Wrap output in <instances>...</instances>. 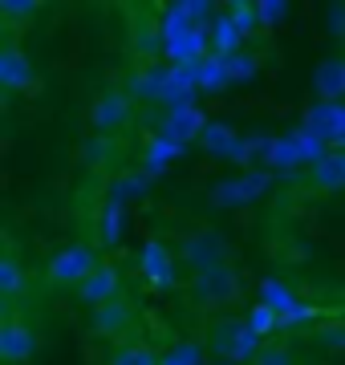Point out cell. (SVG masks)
Instances as JSON below:
<instances>
[{"label":"cell","mask_w":345,"mask_h":365,"mask_svg":"<svg viewBox=\"0 0 345 365\" xmlns=\"http://www.w3.org/2000/svg\"><path fill=\"white\" fill-rule=\"evenodd\" d=\"M175 252H179V264L191 268V276L212 272L220 264H232L227 260L232 244H227V235L220 232V227H195V232H187L183 240L175 244Z\"/></svg>","instance_id":"277c9868"},{"label":"cell","mask_w":345,"mask_h":365,"mask_svg":"<svg viewBox=\"0 0 345 365\" xmlns=\"http://www.w3.org/2000/svg\"><path fill=\"white\" fill-rule=\"evenodd\" d=\"M200 86L207 93H220L232 86V73H227V61L224 57H207V61H200Z\"/></svg>","instance_id":"d4e9b609"},{"label":"cell","mask_w":345,"mask_h":365,"mask_svg":"<svg viewBox=\"0 0 345 365\" xmlns=\"http://www.w3.org/2000/svg\"><path fill=\"white\" fill-rule=\"evenodd\" d=\"M207 126H212V122H207V114H203L195 102L175 106V110H167V118H163V134H167V138H175L179 146L203 138V130H207Z\"/></svg>","instance_id":"2e32d148"},{"label":"cell","mask_w":345,"mask_h":365,"mask_svg":"<svg viewBox=\"0 0 345 365\" xmlns=\"http://www.w3.org/2000/svg\"><path fill=\"white\" fill-rule=\"evenodd\" d=\"M29 292V272L25 264H21V256H16L13 244H4V256H0V297L4 300H16Z\"/></svg>","instance_id":"ac0fdd59"},{"label":"cell","mask_w":345,"mask_h":365,"mask_svg":"<svg viewBox=\"0 0 345 365\" xmlns=\"http://www.w3.org/2000/svg\"><path fill=\"white\" fill-rule=\"evenodd\" d=\"M329 37L333 41H345V0H337V4H329Z\"/></svg>","instance_id":"1f68e13d"},{"label":"cell","mask_w":345,"mask_h":365,"mask_svg":"<svg viewBox=\"0 0 345 365\" xmlns=\"http://www.w3.org/2000/svg\"><path fill=\"white\" fill-rule=\"evenodd\" d=\"M252 365H301V357H297L292 345H277V341H268Z\"/></svg>","instance_id":"f546056e"},{"label":"cell","mask_w":345,"mask_h":365,"mask_svg":"<svg viewBox=\"0 0 345 365\" xmlns=\"http://www.w3.org/2000/svg\"><path fill=\"white\" fill-rule=\"evenodd\" d=\"M134 321H138V304L130 297H118V300H110V304H102V309H93L86 317V333L98 341H126Z\"/></svg>","instance_id":"30bf717a"},{"label":"cell","mask_w":345,"mask_h":365,"mask_svg":"<svg viewBox=\"0 0 345 365\" xmlns=\"http://www.w3.org/2000/svg\"><path fill=\"white\" fill-rule=\"evenodd\" d=\"M98 264H102V256H98V248H93L90 240H69V244H61V248L45 260V284L57 288V292H66V288L78 292V288L93 276Z\"/></svg>","instance_id":"7a4b0ae2"},{"label":"cell","mask_w":345,"mask_h":365,"mask_svg":"<svg viewBox=\"0 0 345 365\" xmlns=\"http://www.w3.org/2000/svg\"><path fill=\"white\" fill-rule=\"evenodd\" d=\"M301 118H305V130L317 143H325L329 150L345 143V102H313L305 106Z\"/></svg>","instance_id":"7c38bea8"},{"label":"cell","mask_w":345,"mask_h":365,"mask_svg":"<svg viewBox=\"0 0 345 365\" xmlns=\"http://www.w3.org/2000/svg\"><path fill=\"white\" fill-rule=\"evenodd\" d=\"M200 361H203L200 341L183 337V341H175L171 349H163V361L159 365H200Z\"/></svg>","instance_id":"484cf974"},{"label":"cell","mask_w":345,"mask_h":365,"mask_svg":"<svg viewBox=\"0 0 345 365\" xmlns=\"http://www.w3.org/2000/svg\"><path fill=\"white\" fill-rule=\"evenodd\" d=\"M118 158V138H106V134H90L81 143V163L90 170H106L110 163Z\"/></svg>","instance_id":"44dd1931"},{"label":"cell","mask_w":345,"mask_h":365,"mask_svg":"<svg viewBox=\"0 0 345 365\" xmlns=\"http://www.w3.org/2000/svg\"><path fill=\"white\" fill-rule=\"evenodd\" d=\"M73 297H78L90 313L93 309H102V304H110V300H118L122 297V268L114 260H102L98 268H93V276L73 292Z\"/></svg>","instance_id":"5bb4252c"},{"label":"cell","mask_w":345,"mask_h":365,"mask_svg":"<svg viewBox=\"0 0 345 365\" xmlns=\"http://www.w3.org/2000/svg\"><path fill=\"white\" fill-rule=\"evenodd\" d=\"M41 16V0H0V21L9 29V37H13L16 29L33 25Z\"/></svg>","instance_id":"7402d4cb"},{"label":"cell","mask_w":345,"mask_h":365,"mask_svg":"<svg viewBox=\"0 0 345 365\" xmlns=\"http://www.w3.org/2000/svg\"><path fill=\"white\" fill-rule=\"evenodd\" d=\"M146 150H150V170L167 167V163H175V158L183 155V146L175 143V138H167V134H155V138L146 143Z\"/></svg>","instance_id":"83f0119b"},{"label":"cell","mask_w":345,"mask_h":365,"mask_svg":"<svg viewBox=\"0 0 345 365\" xmlns=\"http://www.w3.org/2000/svg\"><path fill=\"white\" fill-rule=\"evenodd\" d=\"M163 361V353L150 345L146 337H126L118 341L114 349H110L106 365H159Z\"/></svg>","instance_id":"d6986e66"},{"label":"cell","mask_w":345,"mask_h":365,"mask_svg":"<svg viewBox=\"0 0 345 365\" xmlns=\"http://www.w3.org/2000/svg\"><path fill=\"white\" fill-rule=\"evenodd\" d=\"M256 9H260V25L264 29H272V25H280V16H289V4H256Z\"/></svg>","instance_id":"836d02e7"},{"label":"cell","mask_w":345,"mask_h":365,"mask_svg":"<svg viewBox=\"0 0 345 365\" xmlns=\"http://www.w3.org/2000/svg\"><path fill=\"white\" fill-rule=\"evenodd\" d=\"M305 187L313 191V195H345V150H325V155L317 158V163H309L305 167Z\"/></svg>","instance_id":"4fadbf2b"},{"label":"cell","mask_w":345,"mask_h":365,"mask_svg":"<svg viewBox=\"0 0 345 365\" xmlns=\"http://www.w3.org/2000/svg\"><path fill=\"white\" fill-rule=\"evenodd\" d=\"M146 195H150V179L146 175H118L114 187H110V199L122 203V207H130L134 199H146Z\"/></svg>","instance_id":"cb8c5ba5"},{"label":"cell","mask_w":345,"mask_h":365,"mask_svg":"<svg viewBox=\"0 0 345 365\" xmlns=\"http://www.w3.org/2000/svg\"><path fill=\"white\" fill-rule=\"evenodd\" d=\"M268 187H272V175H264V170H244L236 179H220L207 199H212V207H244V203L268 195Z\"/></svg>","instance_id":"8fae6325"},{"label":"cell","mask_w":345,"mask_h":365,"mask_svg":"<svg viewBox=\"0 0 345 365\" xmlns=\"http://www.w3.org/2000/svg\"><path fill=\"white\" fill-rule=\"evenodd\" d=\"M167 90H171V69L150 61V66H134L130 78H126V93L134 102H167Z\"/></svg>","instance_id":"9a60e30c"},{"label":"cell","mask_w":345,"mask_h":365,"mask_svg":"<svg viewBox=\"0 0 345 365\" xmlns=\"http://www.w3.org/2000/svg\"><path fill=\"white\" fill-rule=\"evenodd\" d=\"M41 353V329L25 313L9 309L0 321V365H33Z\"/></svg>","instance_id":"52a82bcc"},{"label":"cell","mask_w":345,"mask_h":365,"mask_svg":"<svg viewBox=\"0 0 345 365\" xmlns=\"http://www.w3.org/2000/svg\"><path fill=\"white\" fill-rule=\"evenodd\" d=\"M313 98L317 102H345V53H333L313 69Z\"/></svg>","instance_id":"e0dca14e"},{"label":"cell","mask_w":345,"mask_h":365,"mask_svg":"<svg viewBox=\"0 0 345 365\" xmlns=\"http://www.w3.org/2000/svg\"><path fill=\"white\" fill-rule=\"evenodd\" d=\"M203 345L212 349V357L220 365H252L268 341L256 337V329L248 325V317H232L227 313V317H212Z\"/></svg>","instance_id":"6da1fadb"},{"label":"cell","mask_w":345,"mask_h":365,"mask_svg":"<svg viewBox=\"0 0 345 365\" xmlns=\"http://www.w3.org/2000/svg\"><path fill=\"white\" fill-rule=\"evenodd\" d=\"M0 90L9 98H25V93L41 90V73L33 66V57L25 53V45L16 37L0 41Z\"/></svg>","instance_id":"ba28073f"},{"label":"cell","mask_w":345,"mask_h":365,"mask_svg":"<svg viewBox=\"0 0 345 365\" xmlns=\"http://www.w3.org/2000/svg\"><path fill=\"white\" fill-rule=\"evenodd\" d=\"M240 41H244V33H240V25L232 21V16H215L212 21V57H236L240 53Z\"/></svg>","instance_id":"ffe728a7"},{"label":"cell","mask_w":345,"mask_h":365,"mask_svg":"<svg viewBox=\"0 0 345 365\" xmlns=\"http://www.w3.org/2000/svg\"><path fill=\"white\" fill-rule=\"evenodd\" d=\"M244 317H248V325L256 329V337H264V341H268V337H272V333L280 329V317L272 313L268 304H260V300H256V304H252V309H248Z\"/></svg>","instance_id":"f1b7e54d"},{"label":"cell","mask_w":345,"mask_h":365,"mask_svg":"<svg viewBox=\"0 0 345 365\" xmlns=\"http://www.w3.org/2000/svg\"><path fill=\"white\" fill-rule=\"evenodd\" d=\"M313 345L325 353H345V325L341 321H325L313 329Z\"/></svg>","instance_id":"4316f807"},{"label":"cell","mask_w":345,"mask_h":365,"mask_svg":"<svg viewBox=\"0 0 345 365\" xmlns=\"http://www.w3.org/2000/svg\"><path fill=\"white\" fill-rule=\"evenodd\" d=\"M256 300H260V304H268V309L280 317V329H301V325L321 321V309L305 304V300L297 297L292 288H284V280H277V276H264V280H260Z\"/></svg>","instance_id":"9c48e42d"},{"label":"cell","mask_w":345,"mask_h":365,"mask_svg":"<svg viewBox=\"0 0 345 365\" xmlns=\"http://www.w3.org/2000/svg\"><path fill=\"white\" fill-rule=\"evenodd\" d=\"M252 69H256V61L252 57H227V73H232V86H236V81H244V78H252Z\"/></svg>","instance_id":"d6a6232c"},{"label":"cell","mask_w":345,"mask_h":365,"mask_svg":"<svg viewBox=\"0 0 345 365\" xmlns=\"http://www.w3.org/2000/svg\"><path fill=\"white\" fill-rule=\"evenodd\" d=\"M187 297L191 304H200V309H236L240 300H244V272H240L236 264H220L212 272H200L187 280Z\"/></svg>","instance_id":"3957f363"},{"label":"cell","mask_w":345,"mask_h":365,"mask_svg":"<svg viewBox=\"0 0 345 365\" xmlns=\"http://www.w3.org/2000/svg\"><path fill=\"white\" fill-rule=\"evenodd\" d=\"M122 227H126V207L114 203V199H106V207H102V215H98V240H102L106 248H114V244L122 240Z\"/></svg>","instance_id":"603a6c76"},{"label":"cell","mask_w":345,"mask_h":365,"mask_svg":"<svg viewBox=\"0 0 345 365\" xmlns=\"http://www.w3.org/2000/svg\"><path fill=\"white\" fill-rule=\"evenodd\" d=\"M138 276H143V284L150 292H163V297H171L175 288H179V252L159 240V235H150L143 248H138Z\"/></svg>","instance_id":"8992f818"},{"label":"cell","mask_w":345,"mask_h":365,"mask_svg":"<svg viewBox=\"0 0 345 365\" xmlns=\"http://www.w3.org/2000/svg\"><path fill=\"white\" fill-rule=\"evenodd\" d=\"M86 122L93 134H106V138H118L126 126H134V98L126 93V86H106L102 93H93Z\"/></svg>","instance_id":"5b68a950"},{"label":"cell","mask_w":345,"mask_h":365,"mask_svg":"<svg viewBox=\"0 0 345 365\" xmlns=\"http://www.w3.org/2000/svg\"><path fill=\"white\" fill-rule=\"evenodd\" d=\"M227 16L240 25V33H252V29H260V9H256V4H248V0L227 4Z\"/></svg>","instance_id":"4dcf8cb0"}]
</instances>
